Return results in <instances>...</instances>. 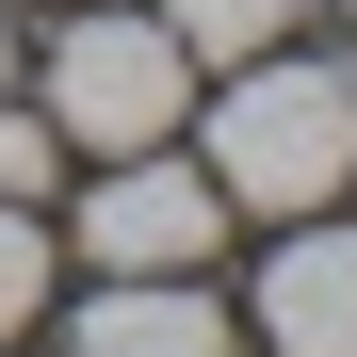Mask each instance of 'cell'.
I'll return each instance as SVG.
<instances>
[{
    "label": "cell",
    "instance_id": "6da1fadb",
    "mask_svg": "<svg viewBox=\"0 0 357 357\" xmlns=\"http://www.w3.org/2000/svg\"><path fill=\"white\" fill-rule=\"evenodd\" d=\"M341 178H357V98H341V66L244 49L227 98H211V195L260 211V227H292V211H325Z\"/></svg>",
    "mask_w": 357,
    "mask_h": 357
},
{
    "label": "cell",
    "instance_id": "7a4b0ae2",
    "mask_svg": "<svg viewBox=\"0 0 357 357\" xmlns=\"http://www.w3.org/2000/svg\"><path fill=\"white\" fill-rule=\"evenodd\" d=\"M178 98H195V49L162 17H66L49 33V130L66 146H178Z\"/></svg>",
    "mask_w": 357,
    "mask_h": 357
},
{
    "label": "cell",
    "instance_id": "3957f363",
    "mask_svg": "<svg viewBox=\"0 0 357 357\" xmlns=\"http://www.w3.org/2000/svg\"><path fill=\"white\" fill-rule=\"evenodd\" d=\"M82 244L114 276H195L227 244V195H211V162H178V146H114V178L82 195Z\"/></svg>",
    "mask_w": 357,
    "mask_h": 357
},
{
    "label": "cell",
    "instance_id": "277c9868",
    "mask_svg": "<svg viewBox=\"0 0 357 357\" xmlns=\"http://www.w3.org/2000/svg\"><path fill=\"white\" fill-rule=\"evenodd\" d=\"M260 341H276V357H357V227L292 211V244H276V276H260Z\"/></svg>",
    "mask_w": 357,
    "mask_h": 357
},
{
    "label": "cell",
    "instance_id": "5b68a950",
    "mask_svg": "<svg viewBox=\"0 0 357 357\" xmlns=\"http://www.w3.org/2000/svg\"><path fill=\"white\" fill-rule=\"evenodd\" d=\"M82 357H244V325H227L195 276H114L82 309Z\"/></svg>",
    "mask_w": 357,
    "mask_h": 357
},
{
    "label": "cell",
    "instance_id": "8992f818",
    "mask_svg": "<svg viewBox=\"0 0 357 357\" xmlns=\"http://www.w3.org/2000/svg\"><path fill=\"white\" fill-rule=\"evenodd\" d=\"M146 17L195 49V66H244V49H276V33H292V0H146Z\"/></svg>",
    "mask_w": 357,
    "mask_h": 357
},
{
    "label": "cell",
    "instance_id": "52a82bcc",
    "mask_svg": "<svg viewBox=\"0 0 357 357\" xmlns=\"http://www.w3.org/2000/svg\"><path fill=\"white\" fill-rule=\"evenodd\" d=\"M33 309H49V227H33V195H0V341Z\"/></svg>",
    "mask_w": 357,
    "mask_h": 357
},
{
    "label": "cell",
    "instance_id": "ba28073f",
    "mask_svg": "<svg viewBox=\"0 0 357 357\" xmlns=\"http://www.w3.org/2000/svg\"><path fill=\"white\" fill-rule=\"evenodd\" d=\"M49 162H66V130H49V114H17V98H0V195H49Z\"/></svg>",
    "mask_w": 357,
    "mask_h": 357
},
{
    "label": "cell",
    "instance_id": "9c48e42d",
    "mask_svg": "<svg viewBox=\"0 0 357 357\" xmlns=\"http://www.w3.org/2000/svg\"><path fill=\"white\" fill-rule=\"evenodd\" d=\"M0 98H17V33H0Z\"/></svg>",
    "mask_w": 357,
    "mask_h": 357
},
{
    "label": "cell",
    "instance_id": "30bf717a",
    "mask_svg": "<svg viewBox=\"0 0 357 357\" xmlns=\"http://www.w3.org/2000/svg\"><path fill=\"white\" fill-rule=\"evenodd\" d=\"M341 98H357V66H341Z\"/></svg>",
    "mask_w": 357,
    "mask_h": 357
}]
</instances>
